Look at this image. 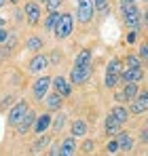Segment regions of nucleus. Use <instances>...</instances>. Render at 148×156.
<instances>
[{
  "mask_svg": "<svg viewBox=\"0 0 148 156\" xmlns=\"http://www.w3.org/2000/svg\"><path fill=\"white\" fill-rule=\"evenodd\" d=\"M51 122H53V118H51L49 114H40V116H36V120H34V133L36 135H43L45 131L51 127Z\"/></svg>",
  "mask_w": 148,
  "mask_h": 156,
  "instance_id": "ddd939ff",
  "label": "nucleus"
},
{
  "mask_svg": "<svg viewBox=\"0 0 148 156\" xmlns=\"http://www.w3.org/2000/svg\"><path fill=\"white\" fill-rule=\"evenodd\" d=\"M148 110V91L146 93H140L135 99H133V105H131V112L133 114H142Z\"/></svg>",
  "mask_w": 148,
  "mask_h": 156,
  "instance_id": "4468645a",
  "label": "nucleus"
},
{
  "mask_svg": "<svg viewBox=\"0 0 148 156\" xmlns=\"http://www.w3.org/2000/svg\"><path fill=\"white\" fill-rule=\"evenodd\" d=\"M117 141H119V148L125 150V152H129V150H131V146H133V141H131V137H129V133H127V131H121V133H119Z\"/></svg>",
  "mask_w": 148,
  "mask_h": 156,
  "instance_id": "a211bd4d",
  "label": "nucleus"
},
{
  "mask_svg": "<svg viewBox=\"0 0 148 156\" xmlns=\"http://www.w3.org/2000/svg\"><path fill=\"white\" fill-rule=\"evenodd\" d=\"M34 120H36V114H34L32 110H28V114H25L24 118H21V120H19V122L15 125L17 133H19V135H25L28 131H30L32 127H34Z\"/></svg>",
  "mask_w": 148,
  "mask_h": 156,
  "instance_id": "1a4fd4ad",
  "label": "nucleus"
},
{
  "mask_svg": "<svg viewBox=\"0 0 148 156\" xmlns=\"http://www.w3.org/2000/svg\"><path fill=\"white\" fill-rule=\"evenodd\" d=\"M87 133V122L85 120H74L72 125V137H80Z\"/></svg>",
  "mask_w": 148,
  "mask_h": 156,
  "instance_id": "5701e85b",
  "label": "nucleus"
},
{
  "mask_svg": "<svg viewBox=\"0 0 148 156\" xmlns=\"http://www.w3.org/2000/svg\"><path fill=\"white\" fill-rule=\"evenodd\" d=\"M72 27H74V19L70 13H64V15H59V19H57V23L53 27V32H55V38H68L70 34H72Z\"/></svg>",
  "mask_w": 148,
  "mask_h": 156,
  "instance_id": "f257e3e1",
  "label": "nucleus"
},
{
  "mask_svg": "<svg viewBox=\"0 0 148 156\" xmlns=\"http://www.w3.org/2000/svg\"><path fill=\"white\" fill-rule=\"evenodd\" d=\"M61 2H64V0H45V6H47V11H57V9H59V6H61Z\"/></svg>",
  "mask_w": 148,
  "mask_h": 156,
  "instance_id": "c85d7f7f",
  "label": "nucleus"
},
{
  "mask_svg": "<svg viewBox=\"0 0 148 156\" xmlns=\"http://www.w3.org/2000/svg\"><path fill=\"white\" fill-rule=\"evenodd\" d=\"M51 125H53L55 133H59V131L64 129V125H66V114H59V116H57V118H55V120H53Z\"/></svg>",
  "mask_w": 148,
  "mask_h": 156,
  "instance_id": "bb28decb",
  "label": "nucleus"
},
{
  "mask_svg": "<svg viewBox=\"0 0 148 156\" xmlns=\"http://www.w3.org/2000/svg\"><path fill=\"white\" fill-rule=\"evenodd\" d=\"M121 78L125 82H140L144 78V70L142 68H125L121 72Z\"/></svg>",
  "mask_w": 148,
  "mask_h": 156,
  "instance_id": "f8f14e48",
  "label": "nucleus"
},
{
  "mask_svg": "<svg viewBox=\"0 0 148 156\" xmlns=\"http://www.w3.org/2000/svg\"><path fill=\"white\" fill-rule=\"evenodd\" d=\"M11 49H9V47H4V44H2V47H0V63H2V61H4V59H9V57H11Z\"/></svg>",
  "mask_w": 148,
  "mask_h": 156,
  "instance_id": "c756f323",
  "label": "nucleus"
},
{
  "mask_svg": "<svg viewBox=\"0 0 148 156\" xmlns=\"http://www.w3.org/2000/svg\"><path fill=\"white\" fill-rule=\"evenodd\" d=\"M13 101H15L13 97H4V99H2V104H0V110H6L9 105H13Z\"/></svg>",
  "mask_w": 148,
  "mask_h": 156,
  "instance_id": "72a5a7b5",
  "label": "nucleus"
},
{
  "mask_svg": "<svg viewBox=\"0 0 148 156\" xmlns=\"http://www.w3.org/2000/svg\"><path fill=\"white\" fill-rule=\"evenodd\" d=\"M15 44H17V36H15V34H9L6 42H4V47H9V49L13 51V49H15Z\"/></svg>",
  "mask_w": 148,
  "mask_h": 156,
  "instance_id": "7c9ffc66",
  "label": "nucleus"
},
{
  "mask_svg": "<svg viewBox=\"0 0 148 156\" xmlns=\"http://www.w3.org/2000/svg\"><path fill=\"white\" fill-rule=\"evenodd\" d=\"M91 76V66H85V68H74L72 74H70V82L72 84H83L87 82Z\"/></svg>",
  "mask_w": 148,
  "mask_h": 156,
  "instance_id": "6e6552de",
  "label": "nucleus"
},
{
  "mask_svg": "<svg viewBox=\"0 0 148 156\" xmlns=\"http://www.w3.org/2000/svg\"><path fill=\"white\" fill-rule=\"evenodd\" d=\"M6 2H11V4H17V0H6Z\"/></svg>",
  "mask_w": 148,
  "mask_h": 156,
  "instance_id": "c03bdc74",
  "label": "nucleus"
},
{
  "mask_svg": "<svg viewBox=\"0 0 148 156\" xmlns=\"http://www.w3.org/2000/svg\"><path fill=\"white\" fill-rule=\"evenodd\" d=\"M24 13H25V17H28V21H30V26H36V23H38V19H40V9H38V4H36L34 0H32V2H25Z\"/></svg>",
  "mask_w": 148,
  "mask_h": 156,
  "instance_id": "9d476101",
  "label": "nucleus"
},
{
  "mask_svg": "<svg viewBox=\"0 0 148 156\" xmlns=\"http://www.w3.org/2000/svg\"><path fill=\"white\" fill-rule=\"evenodd\" d=\"M0 27H4V19L2 17H0Z\"/></svg>",
  "mask_w": 148,
  "mask_h": 156,
  "instance_id": "37998d69",
  "label": "nucleus"
},
{
  "mask_svg": "<svg viewBox=\"0 0 148 156\" xmlns=\"http://www.w3.org/2000/svg\"><path fill=\"white\" fill-rule=\"evenodd\" d=\"M76 154V141L74 137H66L59 146V156H74Z\"/></svg>",
  "mask_w": 148,
  "mask_h": 156,
  "instance_id": "2eb2a0df",
  "label": "nucleus"
},
{
  "mask_svg": "<svg viewBox=\"0 0 148 156\" xmlns=\"http://www.w3.org/2000/svg\"><path fill=\"white\" fill-rule=\"evenodd\" d=\"M91 2H93V11H102V13L108 11V0H91Z\"/></svg>",
  "mask_w": 148,
  "mask_h": 156,
  "instance_id": "cd10ccee",
  "label": "nucleus"
},
{
  "mask_svg": "<svg viewBox=\"0 0 148 156\" xmlns=\"http://www.w3.org/2000/svg\"><path fill=\"white\" fill-rule=\"evenodd\" d=\"M123 17H125V23L131 27V30H135V27L140 26V11L135 9V4L123 6Z\"/></svg>",
  "mask_w": 148,
  "mask_h": 156,
  "instance_id": "423d86ee",
  "label": "nucleus"
},
{
  "mask_svg": "<svg viewBox=\"0 0 148 156\" xmlns=\"http://www.w3.org/2000/svg\"><path fill=\"white\" fill-rule=\"evenodd\" d=\"M83 150H85V152H91V150H93V141H85V144H83Z\"/></svg>",
  "mask_w": 148,
  "mask_h": 156,
  "instance_id": "c9c22d12",
  "label": "nucleus"
},
{
  "mask_svg": "<svg viewBox=\"0 0 148 156\" xmlns=\"http://www.w3.org/2000/svg\"><path fill=\"white\" fill-rule=\"evenodd\" d=\"M85 66H91V51L89 49L80 51L74 59V68H85Z\"/></svg>",
  "mask_w": 148,
  "mask_h": 156,
  "instance_id": "dca6fc26",
  "label": "nucleus"
},
{
  "mask_svg": "<svg viewBox=\"0 0 148 156\" xmlns=\"http://www.w3.org/2000/svg\"><path fill=\"white\" fill-rule=\"evenodd\" d=\"M28 110H30V108H28V101H17L15 105H11V110H9V118H6L9 125L15 127L25 114H28Z\"/></svg>",
  "mask_w": 148,
  "mask_h": 156,
  "instance_id": "7ed1b4c3",
  "label": "nucleus"
},
{
  "mask_svg": "<svg viewBox=\"0 0 148 156\" xmlns=\"http://www.w3.org/2000/svg\"><path fill=\"white\" fill-rule=\"evenodd\" d=\"M110 114H112V116H114V118H117V120H119V122H121V125H123L125 120H127V118H129V112H127V110H125L123 105H114V108H112V110H110Z\"/></svg>",
  "mask_w": 148,
  "mask_h": 156,
  "instance_id": "aec40b11",
  "label": "nucleus"
},
{
  "mask_svg": "<svg viewBox=\"0 0 148 156\" xmlns=\"http://www.w3.org/2000/svg\"><path fill=\"white\" fill-rule=\"evenodd\" d=\"M123 2V6H127V4H135V0H121Z\"/></svg>",
  "mask_w": 148,
  "mask_h": 156,
  "instance_id": "ea45409f",
  "label": "nucleus"
},
{
  "mask_svg": "<svg viewBox=\"0 0 148 156\" xmlns=\"http://www.w3.org/2000/svg\"><path fill=\"white\" fill-rule=\"evenodd\" d=\"M49 156H59V146L51 148V150H49Z\"/></svg>",
  "mask_w": 148,
  "mask_h": 156,
  "instance_id": "4c0bfd02",
  "label": "nucleus"
},
{
  "mask_svg": "<svg viewBox=\"0 0 148 156\" xmlns=\"http://www.w3.org/2000/svg\"><path fill=\"white\" fill-rule=\"evenodd\" d=\"M125 63H127V68H142V61H140L138 55H127Z\"/></svg>",
  "mask_w": 148,
  "mask_h": 156,
  "instance_id": "a878e982",
  "label": "nucleus"
},
{
  "mask_svg": "<svg viewBox=\"0 0 148 156\" xmlns=\"http://www.w3.org/2000/svg\"><path fill=\"white\" fill-rule=\"evenodd\" d=\"M76 13H78V21L87 23L93 17V2L91 0H76Z\"/></svg>",
  "mask_w": 148,
  "mask_h": 156,
  "instance_id": "20e7f679",
  "label": "nucleus"
},
{
  "mask_svg": "<svg viewBox=\"0 0 148 156\" xmlns=\"http://www.w3.org/2000/svg\"><path fill=\"white\" fill-rule=\"evenodd\" d=\"M123 97H125V101H133L138 97V84L135 82H127V87L123 91Z\"/></svg>",
  "mask_w": 148,
  "mask_h": 156,
  "instance_id": "6ab92c4d",
  "label": "nucleus"
},
{
  "mask_svg": "<svg viewBox=\"0 0 148 156\" xmlns=\"http://www.w3.org/2000/svg\"><path fill=\"white\" fill-rule=\"evenodd\" d=\"M49 68V57L47 55H40V53H36L32 59H30V63H28V70L32 72V74H40V72H45Z\"/></svg>",
  "mask_w": 148,
  "mask_h": 156,
  "instance_id": "39448f33",
  "label": "nucleus"
},
{
  "mask_svg": "<svg viewBox=\"0 0 148 156\" xmlns=\"http://www.w3.org/2000/svg\"><path fill=\"white\" fill-rule=\"evenodd\" d=\"M9 34H11L9 30H4V27H0V44H4V42H6V38H9Z\"/></svg>",
  "mask_w": 148,
  "mask_h": 156,
  "instance_id": "f704fd0d",
  "label": "nucleus"
},
{
  "mask_svg": "<svg viewBox=\"0 0 148 156\" xmlns=\"http://www.w3.org/2000/svg\"><path fill=\"white\" fill-rule=\"evenodd\" d=\"M49 144H51V137H49V135H45V137L40 135V137H38V141L32 146V154H38V152H40V150H45Z\"/></svg>",
  "mask_w": 148,
  "mask_h": 156,
  "instance_id": "4be33fe9",
  "label": "nucleus"
},
{
  "mask_svg": "<svg viewBox=\"0 0 148 156\" xmlns=\"http://www.w3.org/2000/svg\"><path fill=\"white\" fill-rule=\"evenodd\" d=\"M140 139H142L144 144H148V129H142V135H140Z\"/></svg>",
  "mask_w": 148,
  "mask_h": 156,
  "instance_id": "e433bc0d",
  "label": "nucleus"
},
{
  "mask_svg": "<svg viewBox=\"0 0 148 156\" xmlns=\"http://www.w3.org/2000/svg\"><path fill=\"white\" fill-rule=\"evenodd\" d=\"M57 19H59V13L57 11H51L49 15L45 17V30H53L55 23H57Z\"/></svg>",
  "mask_w": 148,
  "mask_h": 156,
  "instance_id": "393cba45",
  "label": "nucleus"
},
{
  "mask_svg": "<svg viewBox=\"0 0 148 156\" xmlns=\"http://www.w3.org/2000/svg\"><path fill=\"white\" fill-rule=\"evenodd\" d=\"M119 127H121V122H119L112 114H108V118H106V133H108V135H114V133L119 131Z\"/></svg>",
  "mask_w": 148,
  "mask_h": 156,
  "instance_id": "412c9836",
  "label": "nucleus"
},
{
  "mask_svg": "<svg viewBox=\"0 0 148 156\" xmlns=\"http://www.w3.org/2000/svg\"><path fill=\"white\" fill-rule=\"evenodd\" d=\"M25 47H28V51H40L43 49V40L38 38V36H30L28 38V42H25Z\"/></svg>",
  "mask_w": 148,
  "mask_h": 156,
  "instance_id": "b1692460",
  "label": "nucleus"
},
{
  "mask_svg": "<svg viewBox=\"0 0 148 156\" xmlns=\"http://www.w3.org/2000/svg\"><path fill=\"white\" fill-rule=\"evenodd\" d=\"M106 150H108L110 154H114V152L119 150V141H117V139H112V141H108V146H106Z\"/></svg>",
  "mask_w": 148,
  "mask_h": 156,
  "instance_id": "2f4dec72",
  "label": "nucleus"
},
{
  "mask_svg": "<svg viewBox=\"0 0 148 156\" xmlns=\"http://www.w3.org/2000/svg\"><path fill=\"white\" fill-rule=\"evenodd\" d=\"M61 95L59 93H51V95H45V104H47V108L49 110H59L61 108Z\"/></svg>",
  "mask_w": 148,
  "mask_h": 156,
  "instance_id": "f3484780",
  "label": "nucleus"
},
{
  "mask_svg": "<svg viewBox=\"0 0 148 156\" xmlns=\"http://www.w3.org/2000/svg\"><path fill=\"white\" fill-rule=\"evenodd\" d=\"M127 42H129V44H131V42H135V34H133V32H131V34H127Z\"/></svg>",
  "mask_w": 148,
  "mask_h": 156,
  "instance_id": "58836bf2",
  "label": "nucleus"
},
{
  "mask_svg": "<svg viewBox=\"0 0 148 156\" xmlns=\"http://www.w3.org/2000/svg\"><path fill=\"white\" fill-rule=\"evenodd\" d=\"M51 84L55 87V93H59L61 97H68V95L72 93V87H70V82H68V80H66L64 76L51 78Z\"/></svg>",
  "mask_w": 148,
  "mask_h": 156,
  "instance_id": "9b49d317",
  "label": "nucleus"
},
{
  "mask_svg": "<svg viewBox=\"0 0 148 156\" xmlns=\"http://www.w3.org/2000/svg\"><path fill=\"white\" fill-rule=\"evenodd\" d=\"M121 72H123L121 61L114 57V59L108 63V68H106V87H108V89H114V87H117V82H119V78H121Z\"/></svg>",
  "mask_w": 148,
  "mask_h": 156,
  "instance_id": "f03ea898",
  "label": "nucleus"
},
{
  "mask_svg": "<svg viewBox=\"0 0 148 156\" xmlns=\"http://www.w3.org/2000/svg\"><path fill=\"white\" fill-rule=\"evenodd\" d=\"M144 19H146V26H148V9H146V13H144Z\"/></svg>",
  "mask_w": 148,
  "mask_h": 156,
  "instance_id": "a19ab883",
  "label": "nucleus"
},
{
  "mask_svg": "<svg viewBox=\"0 0 148 156\" xmlns=\"http://www.w3.org/2000/svg\"><path fill=\"white\" fill-rule=\"evenodd\" d=\"M49 87H51V78L49 76H40L36 82H34V87H32L34 97H36L38 101H43V99H45V95H47V91H49Z\"/></svg>",
  "mask_w": 148,
  "mask_h": 156,
  "instance_id": "0eeeda50",
  "label": "nucleus"
},
{
  "mask_svg": "<svg viewBox=\"0 0 148 156\" xmlns=\"http://www.w3.org/2000/svg\"><path fill=\"white\" fill-rule=\"evenodd\" d=\"M4 4H6V0H0V9H2V6H4Z\"/></svg>",
  "mask_w": 148,
  "mask_h": 156,
  "instance_id": "79ce46f5",
  "label": "nucleus"
},
{
  "mask_svg": "<svg viewBox=\"0 0 148 156\" xmlns=\"http://www.w3.org/2000/svg\"><path fill=\"white\" fill-rule=\"evenodd\" d=\"M140 59H146L148 61V42H144V44L140 47Z\"/></svg>",
  "mask_w": 148,
  "mask_h": 156,
  "instance_id": "473e14b6",
  "label": "nucleus"
}]
</instances>
